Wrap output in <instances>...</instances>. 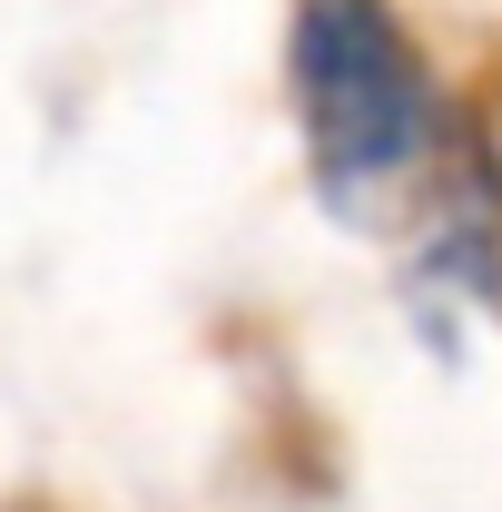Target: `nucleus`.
<instances>
[{"label":"nucleus","instance_id":"1","mask_svg":"<svg viewBox=\"0 0 502 512\" xmlns=\"http://www.w3.org/2000/svg\"><path fill=\"white\" fill-rule=\"evenodd\" d=\"M286 69H296L315 197L335 217L375 227L443 158V99L424 79V60H414V40L394 30L384 0H296Z\"/></svg>","mask_w":502,"mask_h":512}]
</instances>
